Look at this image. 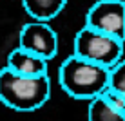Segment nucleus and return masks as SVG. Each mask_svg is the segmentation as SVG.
Instances as JSON below:
<instances>
[{
  "mask_svg": "<svg viewBox=\"0 0 125 121\" xmlns=\"http://www.w3.org/2000/svg\"><path fill=\"white\" fill-rule=\"evenodd\" d=\"M51 96L49 74L44 76H22L9 71L7 67L0 69V101L11 110L33 112L47 103Z\"/></svg>",
  "mask_w": 125,
  "mask_h": 121,
  "instance_id": "obj_1",
  "label": "nucleus"
},
{
  "mask_svg": "<svg viewBox=\"0 0 125 121\" xmlns=\"http://www.w3.org/2000/svg\"><path fill=\"white\" fill-rule=\"evenodd\" d=\"M109 72L111 69L73 54L58 69V83L71 98L91 101L109 87Z\"/></svg>",
  "mask_w": 125,
  "mask_h": 121,
  "instance_id": "obj_2",
  "label": "nucleus"
},
{
  "mask_svg": "<svg viewBox=\"0 0 125 121\" xmlns=\"http://www.w3.org/2000/svg\"><path fill=\"white\" fill-rule=\"evenodd\" d=\"M123 44L125 42L120 38L103 34L83 25L74 36V53L73 54L111 69L122 60Z\"/></svg>",
  "mask_w": 125,
  "mask_h": 121,
  "instance_id": "obj_3",
  "label": "nucleus"
},
{
  "mask_svg": "<svg viewBox=\"0 0 125 121\" xmlns=\"http://www.w3.org/2000/svg\"><path fill=\"white\" fill-rule=\"evenodd\" d=\"M85 25L125 42V0H98L87 11Z\"/></svg>",
  "mask_w": 125,
  "mask_h": 121,
  "instance_id": "obj_4",
  "label": "nucleus"
},
{
  "mask_svg": "<svg viewBox=\"0 0 125 121\" xmlns=\"http://www.w3.org/2000/svg\"><path fill=\"white\" fill-rule=\"evenodd\" d=\"M18 47L49 62L58 53V34L47 22L33 20L20 29Z\"/></svg>",
  "mask_w": 125,
  "mask_h": 121,
  "instance_id": "obj_5",
  "label": "nucleus"
},
{
  "mask_svg": "<svg viewBox=\"0 0 125 121\" xmlns=\"http://www.w3.org/2000/svg\"><path fill=\"white\" fill-rule=\"evenodd\" d=\"M6 67L22 76H44L49 71V62L22 49V47H16L7 56Z\"/></svg>",
  "mask_w": 125,
  "mask_h": 121,
  "instance_id": "obj_6",
  "label": "nucleus"
},
{
  "mask_svg": "<svg viewBox=\"0 0 125 121\" xmlns=\"http://www.w3.org/2000/svg\"><path fill=\"white\" fill-rule=\"evenodd\" d=\"M65 4L67 0H22L25 13L36 22H49L56 18Z\"/></svg>",
  "mask_w": 125,
  "mask_h": 121,
  "instance_id": "obj_7",
  "label": "nucleus"
},
{
  "mask_svg": "<svg viewBox=\"0 0 125 121\" xmlns=\"http://www.w3.org/2000/svg\"><path fill=\"white\" fill-rule=\"evenodd\" d=\"M87 119L89 121H125V114L118 112L114 107H111L102 96H96L89 101Z\"/></svg>",
  "mask_w": 125,
  "mask_h": 121,
  "instance_id": "obj_8",
  "label": "nucleus"
},
{
  "mask_svg": "<svg viewBox=\"0 0 125 121\" xmlns=\"http://www.w3.org/2000/svg\"><path fill=\"white\" fill-rule=\"evenodd\" d=\"M109 89L120 92L125 98V60H120L109 72Z\"/></svg>",
  "mask_w": 125,
  "mask_h": 121,
  "instance_id": "obj_9",
  "label": "nucleus"
},
{
  "mask_svg": "<svg viewBox=\"0 0 125 121\" xmlns=\"http://www.w3.org/2000/svg\"><path fill=\"white\" fill-rule=\"evenodd\" d=\"M100 96L105 99L107 103H109L111 107H114L118 112H122V114H125V98L122 96L120 92H116V90H113V89H109L107 87L103 92L100 94Z\"/></svg>",
  "mask_w": 125,
  "mask_h": 121,
  "instance_id": "obj_10",
  "label": "nucleus"
}]
</instances>
